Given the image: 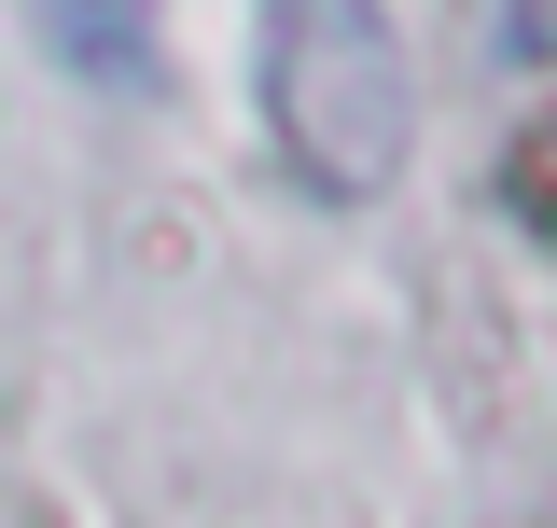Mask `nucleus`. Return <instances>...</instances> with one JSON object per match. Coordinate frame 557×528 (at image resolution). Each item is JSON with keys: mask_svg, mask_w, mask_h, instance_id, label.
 Returning a JSON list of instances; mask_svg holds the SVG:
<instances>
[{"mask_svg": "<svg viewBox=\"0 0 557 528\" xmlns=\"http://www.w3.org/2000/svg\"><path fill=\"white\" fill-rule=\"evenodd\" d=\"M265 112L307 196L362 209L405 167V42L376 0H265Z\"/></svg>", "mask_w": 557, "mask_h": 528, "instance_id": "nucleus-1", "label": "nucleus"}, {"mask_svg": "<svg viewBox=\"0 0 557 528\" xmlns=\"http://www.w3.org/2000/svg\"><path fill=\"white\" fill-rule=\"evenodd\" d=\"M28 28L70 84H112V98H153L168 70V0H28Z\"/></svg>", "mask_w": 557, "mask_h": 528, "instance_id": "nucleus-2", "label": "nucleus"}, {"mask_svg": "<svg viewBox=\"0 0 557 528\" xmlns=\"http://www.w3.org/2000/svg\"><path fill=\"white\" fill-rule=\"evenodd\" d=\"M516 209H530V237L557 264V112H544V139H516Z\"/></svg>", "mask_w": 557, "mask_h": 528, "instance_id": "nucleus-3", "label": "nucleus"}]
</instances>
